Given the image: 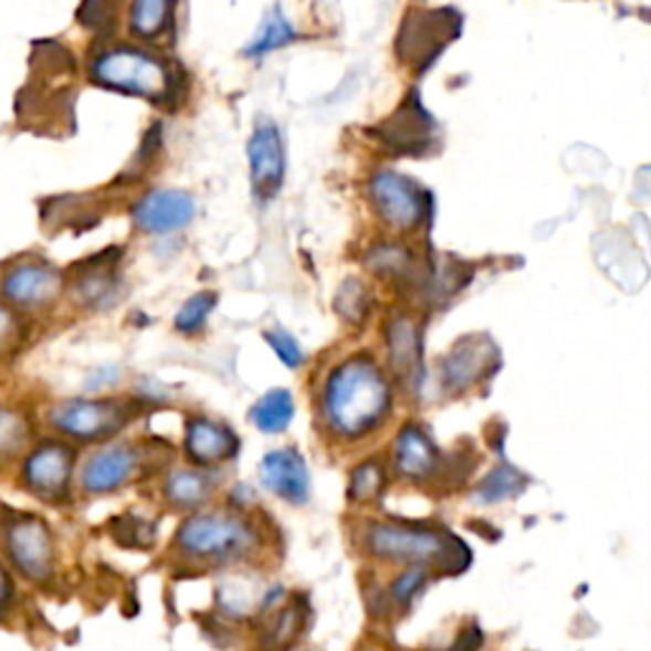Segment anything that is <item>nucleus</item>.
Returning a JSON list of instances; mask_svg holds the SVG:
<instances>
[{
    "mask_svg": "<svg viewBox=\"0 0 651 651\" xmlns=\"http://www.w3.org/2000/svg\"><path fill=\"white\" fill-rule=\"evenodd\" d=\"M390 382L365 357L342 361L321 390V416L334 435L354 441L375 430L390 412Z\"/></svg>",
    "mask_w": 651,
    "mask_h": 651,
    "instance_id": "nucleus-1",
    "label": "nucleus"
},
{
    "mask_svg": "<svg viewBox=\"0 0 651 651\" xmlns=\"http://www.w3.org/2000/svg\"><path fill=\"white\" fill-rule=\"evenodd\" d=\"M258 527L242 514L201 512L191 514L176 529V553L199 565H234L258 549Z\"/></svg>",
    "mask_w": 651,
    "mask_h": 651,
    "instance_id": "nucleus-2",
    "label": "nucleus"
},
{
    "mask_svg": "<svg viewBox=\"0 0 651 651\" xmlns=\"http://www.w3.org/2000/svg\"><path fill=\"white\" fill-rule=\"evenodd\" d=\"M90 77L97 87L168 103L174 97V72L166 59L138 46H109L90 62Z\"/></svg>",
    "mask_w": 651,
    "mask_h": 651,
    "instance_id": "nucleus-3",
    "label": "nucleus"
},
{
    "mask_svg": "<svg viewBox=\"0 0 651 651\" xmlns=\"http://www.w3.org/2000/svg\"><path fill=\"white\" fill-rule=\"evenodd\" d=\"M365 545L369 549V555H375L377 560L405 563L412 565V568L443 563L445 568L459 573L453 560H459L463 568H466L469 563V553L463 549V545L435 529L402 527V524H371L367 529Z\"/></svg>",
    "mask_w": 651,
    "mask_h": 651,
    "instance_id": "nucleus-4",
    "label": "nucleus"
},
{
    "mask_svg": "<svg viewBox=\"0 0 651 651\" xmlns=\"http://www.w3.org/2000/svg\"><path fill=\"white\" fill-rule=\"evenodd\" d=\"M3 549L13 570L29 582L52 580L56 553L49 524L33 514H13L3 527Z\"/></svg>",
    "mask_w": 651,
    "mask_h": 651,
    "instance_id": "nucleus-5",
    "label": "nucleus"
},
{
    "mask_svg": "<svg viewBox=\"0 0 651 651\" xmlns=\"http://www.w3.org/2000/svg\"><path fill=\"white\" fill-rule=\"evenodd\" d=\"M130 420V408L120 400H66L49 410V426L72 441H105L120 433Z\"/></svg>",
    "mask_w": 651,
    "mask_h": 651,
    "instance_id": "nucleus-6",
    "label": "nucleus"
},
{
    "mask_svg": "<svg viewBox=\"0 0 651 651\" xmlns=\"http://www.w3.org/2000/svg\"><path fill=\"white\" fill-rule=\"evenodd\" d=\"M74 451L70 445L46 441L33 448L21 466V484L41 502L56 504L70 496Z\"/></svg>",
    "mask_w": 651,
    "mask_h": 651,
    "instance_id": "nucleus-7",
    "label": "nucleus"
},
{
    "mask_svg": "<svg viewBox=\"0 0 651 651\" xmlns=\"http://www.w3.org/2000/svg\"><path fill=\"white\" fill-rule=\"evenodd\" d=\"M250 183L258 201L277 197L285 179V146L275 123L262 120L248 140Z\"/></svg>",
    "mask_w": 651,
    "mask_h": 651,
    "instance_id": "nucleus-8",
    "label": "nucleus"
},
{
    "mask_svg": "<svg viewBox=\"0 0 651 651\" xmlns=\"http://www.w3.org/2000/svg\"><path fill=\"white\" fill-rule=\"evenodd\" d=\"M197 217V201L179 189H156L133 207V224L146 234H174Z\"/></svg>",
    "mask_w": 651,
    "mask_h": 651,
    "instance_id": "nucleus-9",
    "label": "nucleus"
},
{
    "mask_svg": "<svg viewBox=\"0 0 651 651\" xmlns=\"http://www.w3.org/2000/svg\"><path fill=\"white\" fill-rule=\"evenodd\" d=\"M62 273L44 262H21V265L8 267V273L0 281V293L13 306L39 311L52 306L62 293Z\"/></svg>",
    "mask_w": 651,
    "mask_h": 651,
    "instance_id": "nucleus-10",
    "label": "nucleus"
},
{
    "mask_svg": "<svg viewBox=\"0 0 651 651\" xmlns=\"http://www.w3.org/2000/svg\"><path fill=\"white\" fill-rule=\"evenodd\" d=\"M260 484L265 492H270L283 502L293 506L308 504L311 498V473L306 466L301 451L295 448H275V451L265 453V459L260 461Z\"/></svg>",
    "mask_w": 651,
    "mask_h": 651,
    "instance_id": "nucleus-11",
    "label": "nucleus"
},
{
    "mask_svg": "<svg viewBox=\"0 0 651 651\" xmlns=\"http://www.w3.org/2000/svg\"><path fill=\"white\" fill-rule=\"evenodd\" d=\"M371 201L379 211V217L387 224L397 227V230H410L416 227L422 217V197L420 189L412 181L405 179L400 174L382 171L377 174L369 183Z\"/></svg>",
    "mask_w": 651,
    "mask_h": 651,
    "instance_id": "nucleus-12",
    "label": "nucleus"
},
{
    "mask_svg": "<svg viewBox=\"0 0 651 651\" xmlns=\"http://www.w3.org/2000/svg\"><path fill=\"white\" fill-rule=\"evenodd\" d=\"M140 469V453L133 445H109L92 453L82 469V489L92 496L123 489Z\"/></svg>",
    "mask_w": 651,
    "mask_h": 651,
    "instance_id": "nucleus-13",
    "label": "nucleus"
},
{
    "mask_svg": "<svg viewBox=\"0 0 651 651\" xmlns=\"http://www.w3.org/2000/svg\"><path fill=\"white\" fill-rule=\"evenodd\" d=\"M240 451V438L230 428L211 418H191L186 422L183 453L193 466L214 469L232 461Z\"/></svg>",
    "mask_w": 651,
    "mask_h": 651,
    "instance_id": "nucleus-14",
    "label": "nucleus"
},
{
    "mask_svg": "<svg viewBox=\"0 0 651 651\" xmlns=\"http://www.w3.org/2000/svg\"><path fill=\"white\" fill-rule=\"evenodd\" d=\"M214 494V479L204 469H176L164 481V498L176 510L193 512Z\"/></svg>",
    "mask_w": 651,
    "mask_h": 651,
    "instance_id": "nucleus-15",
    "label": "nucleus"
},
{
    "mask_svg": "<svg viewBox=\"0 0 651 651\" xmlns=\"http://www.w3.org/2000/svg\"><path fill=\"white\" fill-rule=\"evenodd\" d=\"M293 418H295V400L291 392L281 390V387H275V390L262 395L250 410V422L265 435L285 433Z\"/></svg>",
    "mask_w": 651,
    "mask_h": 651,
    "instance_id": "nucleus-16",
    "label": "nucleus"
},
{
    "mask_svg": "<svg viewBox=\"0 0 651 651\" xmlns=\"http://www.w3.org/2000/svg\"><path fill=\"white\" fill-rule=\"evenodd\" d=\"M298 39V31L291 21L285 19L281 8H270L265 19H262L260 29L255 36L248 41V46H244V56H265L270 52H277V49H283L287 44H293V41Z\"/></svg>",
    "mask_w": 651,
    "mask_h": 651,
    "instance_id": "nucleus-17",
    "label": "nucleus"
},
{
    "mask_svg": "<svg viewBox=\"0 0 651 651\" xmlns=\"http://www.w3.org/2000/svg\"><path fill=\"white\" fill-rule=\"evenodd\" d=\"M306 629V613L301 606H283L281 611L273 613L262 631V647L265 651H291V644Z\"/></svg>",
    "mask_w": 651,
    "mask_h": 651,
    "instance_id": "nucleus-18",
    "label": "nucleus"
},
{
    "mask_svg": "<svg viewBox=\"0 0 651 651\" xmlns=\"http://www.w3.org/2000/svg\"><path fill=\"white\" fill-rule=\"evenodd\" d=\"M171 15L174 6L166 3V0H138V3L130 6V33L148 41L164 36L168 27H171Z\"/></svg>",
    "mask_w": 651,
    "mask_h": 651,
    "instance_id": "nucleus-19",
    "label": "nucleus"
},
{
    "mask_svg": "<svg viewBox=\"0 0 651 651\" xmlns=\"http://www.w3.org/2000/svg\"><path fill=\"white\" fill-rule=\"evenodd\" d=\"M397 469L410 476H422L433 469V445L428 443V438L420 433L418 428L402 430V435L397 438L395 448Z\"/></svg>",
    "mask_w": 651,
    "mask_h": 651,
    "instance_id": "nucleus-20",
    "label": "nucleus"
},
{
    "mask_svg": "<svg viewBox=\"0 0 651 651\" xmlns=\"http://www.w3.org/2000/svg\"><path fill=\"white\" fill-rule=\"evenodd\" d=\"M29 443V422L19 410L0 408V463L11 461Z\"/></svg>",
    "mask_w": 651,
    "mask_h": 651,
    "instance_id": "nucleus-21",
    "label": "nucleus"
},
{
    "mask_svg": "<svg viewBox=\"0 0 651 651\" xmlns=\"http://www.w3.org/2000/svg\"><path fill=\"white\" fill-rule=\"evenodd\" d=\"M217 306V295L209 293V291H201V293H193L189 301L183 303V306L179 308V313H176V332L179 334H199L201 328L207 326V321L211 316V311H214Z\"/></svg>",
    "mask_w": 651,
    "mask_h": 651,
    "instance_id": "nucleus-22",
    "label": "nucleus"
},
{
    "mask_svg": "<svg viewBox=\"0 0 651 651\" xmlns=\"http://www.w3.org/2000/svg\"><path fill=\"white\" fill-rule=\"evenodd\" d=\"M117 281L113 273H105V270H90L84 273L77 283V293L82 303L87 306H105V303L115 301Z\"/></svg>",
    "mask_w": 651,
    "mask_h": 651,
    "instance_id": "nucleus-23",
    "label": "nucleus"
},
{
    "mask_svg": "<svg viewBox=\"0 0 651 651\" xmlns=\"http://www.w3.org/2000/svg\"><path fill=\"white\" fill-rule=\"evenodd\" d=\"M265 342L287 369H298L303 365V359H306L303 357L298 339H295L293 334L283 332V328H270V332H265Z\"/></svg>",
    "mask_w": 651,
    "mask_h": 651,
    "instance_id": "nucleus-24",
    "label": "nucleus"
},
{
    "mask_svg": "<svg viewBox=\"0 0 651 651\" xmlns=\"http://www.w3.org/2000/svg\"><path fill=\"white\" fill-rule=\"evenodd\" d=\"M390 351L395 367L410 369L412 357H416V334H412V326L405 324V321L390 328Z\"/></svg>",
    "mask_w": 651,
    "mask_h": 651,
    "instance_id": "nucleus-25",
    "label": "nucleus"
},
{
    "mask_svg": "<svg viewBox=\"0 0 651 651\" xmlns=\"http://www.w3.org/2000/svg\"><path fill=\"white\" fill-rule=\"evenodd\" d=\"M379 484H382L379 466H375V463H365V466H359L351 473L349 494L351 498H357V502H367V498H371L379 492Z\"/></svg>",
    "mask_w": 651,
    "mask_h": 651,
    "instance_id": "nucleus-26",
    "label": "nucleus"
},
{
    "mask_svg": "<svg viewBox=\"0 0 651 651\" xmlns=\"http://www.w3.org/2000/svg\"><path fill=\"white\" fill-rule=\"evenodd\" d=\"M426 580H428V575L422 568L405 570L400 578H395V582L390 586V596H392L395 603L408 606L410 600L420 594L422 586H426Z\"/></svg>",
    "mask_w": 651,
    "mask_h": 651,
    "instance_id": "nucleus-27",
    "label": "nucleus"
},
{
    "mask_svg": "<svg viewBox=\"0 0 651 651\" xmlns=\"http://www.w3.org/2000/svg\"><path fill=\"white\" fill-rule=\"evenodd\" d=\"M13 600V578L3 563H0V619H3Z\"/></svg>",
    "mask_w": 651,
    "mask_h": 651,
    "instance_id": "nucleus-28",
    "label": "nucleus"
},
{
    "mask_svg": "<svg viewBox=\"0 0 651 651\" xmlns=\"http://www.w3.org/2000/svg\"><path fill=\"white\" fill-rule=\"evenodd\" d=\"M13 334H15V318H13V313L8 311L3 306V303H0V351H3L6 346L11 344Z\"/></svg>",
    "mask_w": 651,
    "mask_h": 651,
    "instance_id": "nucleus-29",
    "label": "nucleus"
}]
</instances>
